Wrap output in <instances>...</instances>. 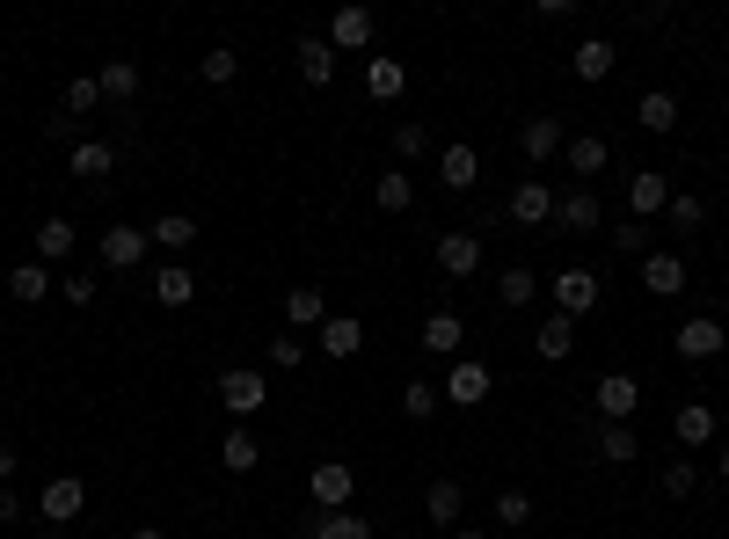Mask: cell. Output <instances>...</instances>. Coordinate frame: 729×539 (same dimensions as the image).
Instances as JSON below:
<instances>
[{
	"instance_id": "obj_1",
	"label": "cell",
	"mask_w": 729,
	"mask_h": 539,
	"mask_svg": "<svg viewBox=\"0 0 729 539\" xmlns=\"http://www.w3.org/2000/svg\"><path fill=\"white\" fill-rule=\"evenodd\" d=\"M263 401H270V380H263L256 365H226V372H219V408H226V416L248 423Z\"/></svg>"
},
{
	"instance_id": "obj_2",
	"label": "cell",
	"mask_w": 729,
	"mask_h": 539,
	"mask_svg": "<svg viewBox=\"0 0 729 539\" xmlns=\"http://www.w3.org/2000/svg\"><path fill=\"white\" fill-rule=\"evenodd\" d=\"M678 357H686V365H708V357H722L729 350V335H722V321H715V313H694V321H678Z\"/></svg>"
},
{
	"instance_id": "obj_3",
	"label": "cell",
	"mask_w": 729,
	"mask_h": 539,
	"mask_svg": "<svg viewBox=\"0 0 729 539\" xmlns=\"http://www.w3.org/2000/svg\"><path fill=\"white\" fill-rule=\"evenodd\" d=\"M37 504H44V525H73L88 510V481H81V474H52Z\"/></svg>"
},
{
	"instance_id": "obj_4",
	"label": "cell",
	"mask_w": 729,
	"mask_h": 539,
	"mask_svg": "<svg viewBox=\"0 0 729 539\" xmlns=\"http://www.w3.org/2000/svg\"><path fill=\"white\" fill-rule=\"evenodd\" d=\"M438 270H445V278H474V270H482V227L438 234Z\"/></svg>"
},
{
	"instance_id": "obj_5",
	"label": "cell",
	"mask_w": 729,
	"mask_h": 539,
	"mask_svg": "<svg viewBox=\"0 0 729 539\" xmlns=\"http://www.w3.org/2000/svg\"><path fill=\"white\" fill-rule=\"evenodd\" d=\"M146 248H154V241H146V227H110L103 241H95V256H103L110 270H140Z\"/></svg>"
},
{
	"instance_id": "obj_6",
	"label": "cell",
	"mask_w": 729,
	"mask_h": 539,
	"mask_svg": "<svg viewBox=\"0 0 729 539\" xmlns=\"http://www.w3.org/2000/svg\"><path fill=\"white\" fill-rule=\"evenodd\" d=\"M511 219H518V227H547V219H555V190H547V183H540V175H525L518 190H511Z\"/></svg>"
},
{
	"instance_id": "obj_7",
	"label": "cell",
	"mask_w": 729,
	"mask_h": 539,
	"mask_svg": "<svg viewBox=\"0 0 729 539\" xmlns=\"http://www.w3.org/2000/svg\"><path fill=\"white\" fill-rule=\"evenodd\" d=\"M555 313H598V278H591V270H562L555 278Z\"/></svg>"
},
{
	"instance_id": "obj_8",
	"label": "cell",
	"mask_w": 729,
	"mask_h": 539,
	"mask_svg": "<svg viewBox=\"0 0 729 539\" xmlns=\"http://www.w3.org/2000/svg\"><path fill=\"white\" fill-rule=\"evenodd\" d=\"M350 488H358V474H350V467H336V459L307 474V496H314L321 510H343V504H350Z\"/></svg>"
},
{
	"instance_id": "obj_9",
	"label": "cell",
	"mask_w": 729,
	"mask_h": 539,
	"mask_svg": "<svg viewBox=\"0 0 729 539\" xmlns=\"http://www.w3.org/2000/svg\"><path fill=\"white\" fill-rule=\"evenodd\" d=\"M562 160H569V175H584V190H591V183H598V168L613 160V146L598 139V132H576V139L562 146Z\"/></svg>"
},
{
	"instance_id": "obj_10",
	"label": "cell",
	"mask_w": 729,
	"mask_h": 539,
	"mask_svg": "<svg viewBox=\"0 0 729 539\" xmlns=\"http://www.w3.org/2000/svg\"><path fill=\"white\" fill-rule=\"evenodd\" d=\"M445 394L460 401V408L489 401V365H482V357H452V372H445Z\"/></svg>"
},
{
	"instance_id": "obj_11",
	"label": "cell",
	"mask_w": 729,
	"mask_h": 539,
	"mask_svg": "<svg viewBox=\"0 0 729 539\" xmlns=\"http://www.w3.org/2000/svg\"><path fill=\"white\" fill-rule=\"evenodd\" d=\"M438 183H445V190H474V183H482V154H474L468 139L445 146V154H438Z\"/></svg>"
},
{
	"instance_id": "obj_12",
	"label": "cell",
	"mask_w": 729,
	"mask_h": 539,
	"mask_svg": "<svg viewBox=\"0 0 729 539\" xmlns=\"http://www.w3.org/2000/svg\"><path fill=\"white\" fill-rule=\"evenodd\" d=\"M329 44H336V59H343V52H364V44H372V8H336Z\"/></svg>"
},
{
	"instance_id": "obj_13",
	"label": "cell",
	"mask_w": 729,
	"mask_h": 539,
	"mask_svg": "<svg viewBox=\"0 0 729 539\" xmlns=\"http://www.w3.org/2000/svg\"><path fill=\"white\" fill-rule=\"evenodd\" d=\"M635 401H643V386L627 380V372H606V380H598V416H606V423H627V416H635Z\"/></svg>"
},
{
	"instance_id": "obj_14",
	"label": "cell",
	"mask_w": 729,
	"mask_h": 539,
	"mask_svg": "<svg viewBox=\"0 0 729 539\" xmlns=\"http://www.w3.org/2000/svg\"><path fill=\"white\" fill-rule=\"evenodd\" d=\"M643 284H649V292H657V299L686 292V262H678L671 248H649V256H643Z\"/></svg>"
},
{
	"instance_id": "obj_15",
	"label": "cell",
	"mask_w": 729,
	"mask_h": 539,
	"mask_svg": "<svg viewBox=\"0 0 729 539\" xmlns=\"http://www.w3.org/2000/svg\"><path fill=\"white\" fill-rule=\"evenodd\" d=\"M627 205H635V219L649 227V211H671V183H664L657 168H643L635 183H627Z\"/></svg>"
},
{
	"instance_id": "obj_16",
	"label": "cell",
	"mask_w": 729,
	"mask_h": 539,
	"mask_svg": "<svg viewBox=\"0 0 729 539\" xmlns=\"http://www.w3.org/2000/svg\"><path fill=\"white\" fill-rule=\"evenodd\" d=\"M358 343H364L358 313H329V321H321V357H358Z\"/></svg>"
},
{
	"instance_id": "obj_17",
	"label": "cell",
	"mask_w": 729,
	"mask_h": 539,
	"mask_svg": "<svg viewBox=\"0 0 729 539\" xmlns=\"http://www.w3.org/2000/svg\"><path fill=\"white\" fill-rule=\"evenodd\" d=\"M555 219L569 234H598V190H584V183H576L569 197H555Z\"/></svg>"
},
{
	"instance_id": "obj_18",
	"label": "cell",
	"mask_w": 729,
	"mask_h": 539,
	"mask_svg": "<svg viewBox=\"0 0 729 539\" xmlns=\"http://www.w3.org/2000/svg\"><path fill=\"white\" fill-rule=\"evenodd\" d=\"M518 146H525V154L540 160V168H547V160H555L562 146H569V139H562V117H533V124L518 132Z\"/></svg>"
},
{
	"instance_id": "obj_19",
	"label": "cell",
	"mask_w": 729,
	"mask_h": 539,
	"mask_svg": "<svg viewBox=\"0 0 729 539\" xmlns=\"http://www.w3.org/2000/svg\"><path fill=\"white\" fill-rule=\"evenodd\" d=\"M460 343H468L460 313H445V307H438L431 321H423V350H438V357H460Z\"/></svg>"
},
{
	"instance_id": "obj_20",
	"label": "cell",
	"mask_w": 729,
	"mask_h": 539,
	"mask_svg": "<svg viewBox=\"0 0 729 539\" xmlns=\"http://www.w3.org/2000/svg\"><path fill=\"white\" fill-rule=\"evenodd\" d=\"M299 73H307V87H329V73H336L329 37H299Z\"/></svg>"
},
{
	"instance_id": "obj_21",
	"label": "cell",
	"mask_w": 729,
	"mask_h": 539,
	"mask_svg": "<svg viewBox=\"0 0 729 539\" xmlns=\"http://www.w3.org/2000/svg\"><path fill=\"white\" fill-rule=\"evenodd\" d=\"M146 241L168 248V256H183V248L197 241V219H191V211H168V219H154V227H146Z\"/></svg>"
},
{
	"instance_id": "obj_22",
	"label": "cell",
	"mask_w": 729,
	"mask_h": 539,
	"mask_svg": "<svg viewBox=\"0 0 729 539\" xmlns=\"http://www.w3.org/2000/svg\"><path fill=\"white\" fill-rule=\"evenodd\" d=\"M569 350H576V321H569V313H547V321H540V357L562 365Z\"/></svg>"
},
{
	"instance_id": "obj_23",
	"label": "cell",
	"mask_w": 729,
	"mask_h": 539,
	"mask_svg": "<svg viewBox=\"0 0 729 539\" xmlns=\"http://www.w3.org/2000/svg\"><path fill=\"white\" fill-rule=\"evenodd\" d=\"M576 73H584V81H606L613 66H620V52H613L606 37H584V44H576V59H569Z\"/></svg>"
},
{
	"instance_id": "obj_24",
	"label": "cell",
	"mask_w": 729,
	"mask_h": 539,
	"mask_svg": "<svg viewBox=\"0 0 729 539\" xmlns=\"http://www.w3.org/2000/svg\"><path fill=\"white\" fill-rule=\"evenodd\" d=\"M285 321H292V329H321V321H329V299L314 292V284H299V292H285Z\"/></svg>"
},
{
	"instance_id": "obj_25",
	"label": "cell",
	"mask_w": 729,
	"mask_h": 539,
	"mask_svg": "<svg viewBox=\"0 0 729 539\" xmlns=\"http://www.w3.org/2000/svg\"><path fill=\"white\" fill-rule=\"evenodd\" d=\"M671 431H678V445H708V437H715V408H708V401H686V408L671 416Z\"/></svg>"
},
{
	"instance_id": "obj_26",
	"label": "cell",
	"mask_w": 729,
	"mask_h": 539,
	"mask_svg": "<svg viewBox=\"0 0 729 539\" xmlns=\"http://www.w3.org/2000/svg\"><path fill=\"white\" fill-rule=\"evenodd\" d=\"M635 117H643V132H671V124H678V95H671V87H649L643 103H635Z\"/></svg>"
},
{
	"instance_id": "obj_27",
	"label": "cell",
	"mask_w": 729,
	"mask_h": 539,
	"mask_svg": "<svg viewBox=\"0 0 729 539\" xmlns=\"http://www.w3.org/2000/svg\"><path fill=\"white\" fill-rule=\"evenodd\" d=\"M30 241H37V262H66L73 256V219H44Z\"/></svg>"
},
{
	"instance_id": "obj_28",
	"label": "cell",
	"mask_w": 729,
	"mask_h": 539,
	"mask_svg": "<svg viewBox=\"0 0 729 539\" xmlns=\"http://www.w3.org/2000/svg\"><path fill=\"white\" fill-rule=\"evenodd\" d=\"M364 87H372V103H394L401 87H409V73L394 59H364Z\"/></svg>"
},
{
	"instance_id": "obj_29",
	"label": "cell",
	"mask_w": 729,
	"mask_h": 539,
	"mask_svg": "<svg viewBox=\"0 0 729 539\" xmlns=\"http://www.w3.org/2000/svg\"><path fill=\"white\" fill-rule=\"evenodd\" d=\"M95 87H103V103H124V95H140V66H132V59H110V66L95 73Z\"/></svg>"
},
{
	"instance_id": "obj_30",
	"label": "cell",
	"mask_w": 729,
	"mask_h": 539,
	"mask_svg": "<svg viewBox=\"0 0 729 539\" xmlns=\"http://www.w3.org/2000/svg\"><path fill=\"white\" fill-rule=\"evenodd\" d=\"M110 168H117V154H110L103 139H73V175H88V183H103Z\"/></svg>"
},
{
	"instance_id": "obj_31",
	"label": "cell",
	"mask_w": 729,
	"mask_h": 539,
	"mask_svg": "<svg viewBox=\"0 0 729 539\" xmlns=\"http://www.w3.org/2000/svg\"><path fill=\"white\" fill-rule=\"evenodd\" d=\"M496 299H504V307H533V299H540V278L525 270V262H511L504 278H496Z\"/></svg>"
},
{
	"instance_id": "obj_32",
	"label": "cell",
	"mask_w": 729,
	"mask_h": 539,
	"mask_svg": "<svg viewBox=\"0 0 729 539\" xmlns=\"http://www.w3.org/2000/svg\"><path fill=\"white\" fill-rule=\"evenodd\" d=\"M8 292H16L22 307H37V299L52 292V278H44V262H16V270H8Z\"/></svg>"
},
{
	"instance_id": "obj_33",
	"label": "cell",
	"mask_w": 729,
	"mask_h": 539,
	"mask_svg": "<svg viewBox=\"0 0 729 539\" xmlns=\"http://www.w3.org/2000/svg\"><path fill=\"white\" fill-rule=\"evenodd\" d=\"M154 299H161V307H191V299H197L191 270H183V262H168V270L154 278Z\"/></svg>"
},
{
	"instance_id": "obj_34",
	"label": "cell",
	"mask_w": 729,
	"mask_h": 539,
	"mask_svg": "<svg viewBox=\"0 0 729 539\" xmlns=\"http://www.w3.org/2000/svg\"><path fill=\"white\" fill-rule=\"evenodd\" d=\"M423 510H431V525H460V481H431Z\"/></svg>"
},
{
	"instance_id": "obj_35",
	"label": "cell",
	"mask_w": 729,
	"mask_h": 539,
	"mask_svg": "<svg viewBox=\"0 0 729 539\" xmlns=\"http://www.w3.org/2000/svg\"><path fill=\"white\" fill-rule=\"evenodd\" d=\"M95 103H103V87H95V73H81V81H66V95H59V110H66L73 124H81V117H88Z\"/></svg>"
},
{
	"instance_id": "obj_36",
	"label": "cell",
	"mask_w": 729,
	"mask_h": 539,
	"mask_svg": "<svg viewBox=\"0 0 729 539\" xmlns=\"http://www.w3.org/2000/svg\"><path fill=\"white\" fill-rule=\"evenodd\" d=\"M598 459L627 467V459H635V431H627V423H598Z\"/></svg>"
},
{
	"instance_id": "obj_37",
	"label": "cell",
	"mask_w": 729,
	"mask_h": 539,
	"mask_svg": "<svg viewBox=\"0 0 729 539\" xmlns=\"http://www.w3.org/2000/svg\"><path fill=\"white\" fill-rule=\"evenodd\" d=\"M314 539H372V525H364L358 510H329V518L314 525Z\"/></svg>"
},
{
	"instance_id": "obj_38",
	"label": "cell",
	"mask_w": 729,
	"mask_h": 539,
	"mask_svg": "<svg viewBox=\"0 0 729 539\" xmlns=\"http://www.w3.org/2000/svg\"><path fill=\"white\" fill-rule=\"evenodd\" d=\"M219 459H226V467H234V474H248V467H263V453H256V437H248V431H226V445H219Z\"/></svg>"
},
{
	"instance_id": "obj_39",
	"label": "cell",
	"mask_w": 729,
	"mask_h": 539,
	"mask_svg": "<svg viewBox=\"0 0 729 539\" xmlns=\"http://www.w3.org/2000/svg\"><path fill=\"white\" fill-rule=\"evenodd\" d=\"M694 488H700V467H694V459H671V467H664V496H671V504H686Z\"/></svg>"
},
{
	"instance_id": "obj_40",
	"label": "cell",
	"mask_w": 729,
	"mask_h": 539,
	"mask_svg": "<svg viewBox=\"0 0 729 539\" xmlns=\"http://www.w3.org/2000/svg\"><path fill=\"white\" fill-rule=\"evenodd\" d=\"M372 197H380V211H409L417 183H409V175H380V183H372Z\"/></svg>"
},
{
	"instance_id": "obj_41",
	"label": "cell",
	"mask_w": 729,
	"mask_h": 539,
	"mask_svg": "<svg viewBox=\"0 0 729 539\" xmlns=\"http://www.w3.org/2000/svg\"><path fill=\"white\" fill-rule=\"evenodd\" d=\"M263 357H270L278 372H292V365H307V343H299V335H270V343H263Z\"/></svg>"
},
{
	"instance_id": "obj_42",
	"label": "cell",
	"mask_w": 729,
	"mask_h": 539,
	"mask_svg": "<svg viewBox=\"0 0 729 539\" xmlns=\"http://www.w3.org/2000/svg\"><path fill=\"white\" fill-rule=\"evenodd\" d=\"M613 248L643 262V256H649V227H643V219H620V227H613Z\"/></svg>"
},
{
	"instance_id": "obj_43",
	"label": "cell",
	"mask_w": 729,
	"mask_h": 539,
	"mask_svg": "<svg viewBox=\"0 0 729 539\" xmlns=\"http://www.w3.org/2000/svg\"><path fill=\"white\" fill-rule=\"evenodd\" d=\"M401 408H409V416H431V408H438V386H423V380H409V386H401Z\"/></svg>"
},
{
	"instance_id": "obj_44",
	"label": "cell",
	"mask_w": 729,
	"mask_h": 539,
	"mask_svg": "<svg viewBox=\"0 0 729 539\" xmlns=\"http://www.w3.org/2000/svg\"><path fill=\"white\" fill-rule=\"evenodd\" d=\"M496 518H504V525H525V518H533V496L504 488V496H496Z\"/></svg>"
},
{
	"instance_id": "obj_45",
	"label": "cell",
	"mask_w": 729,
	"mask_h": 539,
	"mask_svg": "<svg viewBox=\"0 0 729 539\" xmlns=\"http://www.w3.org/2000/svg\"><path fill=\"white\" fill-rule=\"evenodd\" d=\"M234 73H242V59L226 52V44H212V52H205V81H234Z\"/></svg>"
},
{
	"instance_id": "obj_46",
	"label": "cell",
	"mask_w": 729,
	"mask_h": 539,
	"mask_svg": "<svg viewBox=\"0 0 729 539\" xmlns=\"http://www.w3.org/2000/svg\"><path fill=\"white\" fill-rule=\"evenodd\" d=\"M700 219H708V205H700V197H671V227H686V234H694Z\"/></svg>"
},
{
	"instance_id": "obj_47",
	"label": "cell",
	"mask_w": 729,
	"mask_h": 539,
	"mask_svg": "<svg viewBox=\"0 0 729 539\" xmlns=\"http://www.w3.org/2000/svg\"><path fill=\"white\" fill-rule=\"evenodd\" d=\"M59 299H73V307H88V299H95V278H81V270H73V278L59 284Z\"/></svg>"
},
{
	"instance_id": "obj_48",
	"label": "cell",
	"mask_w": 729,
	"mask_h": 539,
	"mask_svg": "<svg viewBox=\"0 0 729 539\" xmlns=\"http://www.w3.org/2000/svg\"><path fill=\"white\" fill-rule=\"evenodd\" d=\"M394 154H423V124H394Z\"/></svg>"
},
{
	"instance_id": "obj_49",
	"label": "cell",
	"mask_w": 729,
	"mask_h": 539,
	"mask_svg": "<svg viewBox=\"0 0 729 539\" xmlns=\"http://www.w3.org/2000/svg\"><path fill=\"white\" fill-rule=\"evenodd\" d=\"M22 518V504H16V488H0V525H16Z\"/></svg>"
},
{
	"instance_id": "obj_50",
	"label": "cell",
	"mask_w": 729,
	"mask_h": 539,
	"mask_svg": "<svg viewBox=\"0 0 729 539\" xmlns=\"http://www.w3.org/2000/svg\"><path fill=\"white\" fill-rule=\"evenodd\" d=\"M0 488H16V453L0 445Z\"/></svg>"
},
{
	"instance_id": "obj_51",
	"label": "cell",
	"mask_w": 729,
	"mask_h": 539,
	"mask_svg": "<svg viewBox=\"0 0 729 539\" xmlns=\"http://www.w3.org/2000/svg\"><path fill=\"white\" fill-rule=\"evenodd\" d=\"M132 539H168V532H161V525H132Z\"/></svg>"
},
{
	"instance_id": "obj_52",
	"label": "cell",
	"mask_w": 729,
	"mask_h": 539,
	"mask_svg": "<svg viewBox=\"0 0 729 539\" xmlns=\"http://www.w3.org/2000/svg\"><path fill=\"white\" fill-rule=\"evenodd\" d=\"M37 539H66V525H44V532H37Z\"/></svg>"
},
{
	"instance_id": "obj_53",
	"label": "cell",
	"mask_w": 729,
	"mask_h": 539,
	"mask_svg": "<svg viewBox=\"0 0 729 539\" xmlns=\"http://www.w3.org/2000/svg\"><path fill=\"white\" fill-rule=\"evenodd\" d=\"M715 474H722V481H729V445H722V459H715Z\"/></svg>"
},
{
	"instance_id": "obj_54",
	"label": "cell",
	"mask_w": 729,
	"mask_h": 539,
	"mask_svg": "<svg viewBox=\"0 0 729 539\" xmlns=\"http://www.w3.org/2000/svg\"><path fill=\"white\" fill-rule=\"evenodd\" d=\"M452 539H489V532H452Z\"/></svg>"
},
{
	"instance_id": "obj_55",
	"label": "cell",
	"mask_w": 729,
	"mask_h": 539,
	"mask_svg": "<svg viewBox=\"0 0 729 539\" xmlns=\"http://www.w3.org/2000/svg\"><path fill=\"white\" fill-rule=\"evenodd\" d=\"M722 117H729V95H722Z\"/></svg>"
}]
</instances>
